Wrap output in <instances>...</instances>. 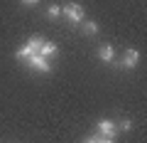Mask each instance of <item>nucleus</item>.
<instances>
[{
    "label": "nucleus",
    "instance_id": "nucleus-7",
    "mask_svg": "<svg viewBox=\"0 0 147 143\" xmlns=\"http://www.w3.org/2000/svg\"><path fill=\"white\" fill-rule=\"evenodd\" d=\"M42 44H44V40H42V37H32L30 42H27V47H30V52H32V54H39Z\"/></svg>",
    "mask_w": 147,
    "mask_h": 143
},
{
    "label": "nucleus",
    "instance_id": "nucleus-8",
    "mask_svg": "<svg viewBox=\"0 0 147 143\" xmlns=\"http://www.w3.org/2000/svg\"><path fill=\"white\" fill-rule=\"evenodd\" d=\"M59 15H61V8H59L57 3H52V5L47 8V17H49V20H57Z\"/></svg>",
    "mask_w": 147,
    "mask_h": 143
},
{
    "label": "nucleus",
    "instance_id": "nucleus-10",
    "mask_svg": "<svg viewBox=\"0 0 147 143\" xmlns=\"http://www.w3.org/2000/svg\"><path fill=\"white\" fill-rule=\"evenodd\" d=\"M84 30H86V35H96V32H98V25H96L93 20H88V22L84 25Z\"/></svg>",
    "mask_w": 147,
    "mask_h": 143
},
{
    "label": "nucleus",
    "instance_id": "nucleus-13",
    "mask_svg": "<svg viewBox=\"0 0 147 143\" xmlns=\"http://www.w3.org/2000/svg\"><path fill=\"white\" fill-rule=\"evenodd\" d=\"M22 5H37V3H39V0H20Z\"/></svg>",
    "mask_w": 147,
    "mask_h": 143
},
{
    "label": "nucleus",
    "instance_id": "nucleus-14",
    "mask_svg": "<svg viewBox=\"0 0 147 143\" xmlns=\"http://www.w3.org/2000/svg\"><path fill=\"white\" fill-rule=\"evenodd\" d=\"M84 143H98V136H93V138H88V141H84Z\"/></svg>",
    "mask_w": 147,
    "mask_h": 143
},
{
    "label": "nucleus",
    "instance_id": "nucleus-11",
    "mask_svg": "<svg viewBox=\"0 0 147 143\" xmlns=\"http://www.w3.org/2000/svg\"><path fill=\"white\" fill-rule=\"evenodd\" d=\"M130 126H132V123L127 121V118H123V121H120V123L115 126V131H130Z\"/></svg>",
    "mask_w": 147,
    "mask_h": 143
},
{
    "label": "nucleus",
    "instance_id": "nucleus-12",
    "mask_svg": "<svg viewBox=\"0 0 147 143\" xmlns=\"http://www.w3.org/2000/svg\"><path fill=\"white\" fill-rule=\"evenodd\" d=\"M98 143H113V138H108V136H98Z\"/></svg>",
    "mask_w": 147,
    "mask_h": 143
},
{
    "label": "nucleus",
    "instance_id": "nucleus-6",
    "mask_svg": "<svg viewBox=\"0 0 147 143\" xmlns=\"http://www.w3.org/2000/svg\"><path fill=\"white\" fill-rule=\"evenodd\" d=\"M39 54H42V57H54V54H57V44H54V42H44L42 44V49H39Z\"/></svg>",
    "mask_w": 147,
    "mask_h": 143
},
{
    "label": "nucleus",
    "instance_id": "nucleus-3",
    "mask_svg": "<svg viewBox=\"0 0 147 143\" xmlns=\"http://www.w3.org/2000/svg\"><path fill=\"white\" fill-rule=\"evenodd\" d=\"M137 59H140V52L130 47V49L125 52V57H123L120 67H123V69H135V67H137Z\"/></svg>",
    "mask_w": 147,
    "mask_h": 143
},
{
    "label": "nucleus",
    "instance_id": "nucleus-9",
    "mask_svg": "<svg viewBox=\"0 0 147 143\" xmlns=\"http://www.w3.org/2000/svg\"><path fill=\"white\" fill-rule=\"evenodd\" d=\"M15 57L20 59V62H25V59H30V57H32V52H30V47L25 44V47H20V49L15 52Z\"/></svg>",
    "mask_w": 147,
    "mask_h": 143
},
{
    "label": "nucleus",
    "instance_id": "nucleus-4",
    "mask_svg": "<svg viewBox=\"0 0 147 143\" xmlns=\"http://www.w3.org/2000/svg\"><path fill=\"white\" fill-rule=\"evenodd\" d=\"M98 131H100V136L113 138V133H115V123L108 121V118H103V121H98Z\"/></svg>",
    "mask_w": 147,
    "mask_h": 143
},
{
    "label": "nucleus",
    "instance_id": "nucleus-1",
    "mask_svg": "<svg viewBox=\"0 0 147 143\" xmlns=\"http://www.w3.org/2000/svg\"><path fill=\"white\" fill-rule=\"evenodd\" d=\"M64 17H66L71 25H79V22H84V8L79 5V3H69V5H64Z\"/></svg>",
    "mask_w": 147,
    "mask_h": 143
},
{
    "label": "nucleus",
    "instance_id": "nucleus-5",
    "mask_svg": "<svg viewBox=\"0 0 147 143\" xmlns=\"http://www.w3.org/2000/svg\"><path fill=\"white\" fill-rule=\"evenodd\" d=\"M98 59L100 62H113V59H115V49L110 47V44H103V47L98 49Z\"/></svg>",
    "mask_w": 147,
    "mask_h": 143
},
{
    "label": "nucleus",
    "instance_id": "nucleus-2",
    "mask_svg": "<svg viewBox=\"0 0 147 143\" xmlns=\"http://www.w3.org/2000/svg\"><path fill=\"white\" fill-rule=\"evenodd\" d=\"M27 62H30V67L37 69V72H49V69H52V67H49V59L42 57V54H32Z\"/></svg>",
    "mask_w": 147,
    "mask_h": 143
}]
</instances>
